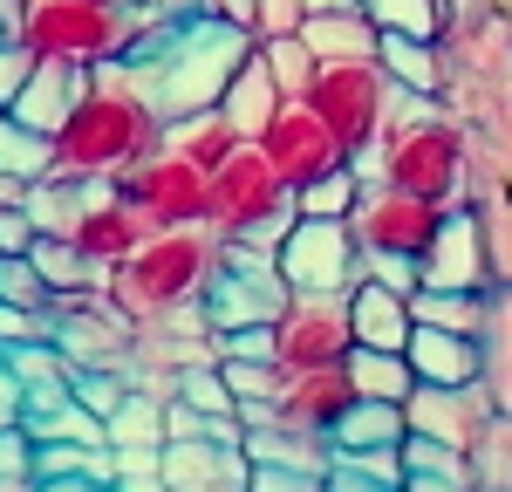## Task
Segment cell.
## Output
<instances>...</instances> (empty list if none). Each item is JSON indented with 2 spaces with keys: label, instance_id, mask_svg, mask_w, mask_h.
Wrapping results in <instances>:
<instances>
[{
  "label": "cell",
  "instance_id": "11",
  "mask_svg": "<svg viewBox=\"0 0 512 492\" xmlns=\"http://www.w3.org/2000/svg\"><path fill=\"white\" fill-rule=\"evenodd\" d=\"M349 349H355L349 294H287V308L274 315V363L280 369L349 363Z\"/></svg>",
  "mask_w": 512,
  "mask_h": 492
},
{
  "label": "cell",
  "instance_id": "16",
  "mask_svg": "<svg viewBox=\"0 0 512 492\" xmlns=\"http://www.w3.org/2000/svg\"><path fill=\"white\" fill-rule=\"evenodd\" d=\"M355 404V383H349V363H328V369H287L280 376V397H274V417L294 424V431H315L328 438Z\"/></svg>",
  "mask_w": 512,
  "mask_h": 492
},
{
  "label": "cell",
  "instance_id": "41",
  "mask_svg": "<svg viewBox=\"0 0 512 492\" xmlns=\"http://www.w3.org/2000/svg\"><path fill=\"white\" fill-rule=\"evenodd\" d=\"M301 21H308V0H253V41L301 35Z\"/></svg>",
  "mask_w": 512,
  "mask_h": 492
},
{
  "label": "cell",
  "instance_id": "19",
  "mask_svg": "<svg viewBox=\"0 0 512 492\" xmlns=\"http://www.w3.org/2000/svg\"><path fill=\"white\" fill-rule=\"evenodd\" d=\"M349 322H355V342H362V349H403L410 328H417V315H410V294H403V287L362 274V281L349 287Z\"/></svg>",
  "mask_w": 512,
  "mask_h": 492
},
{
  "label": "cell",
  "instance_id": "5",
  "mask_svg": "<svg viewBox=\"0 0 512 492\" xmlns=\"http://www.w3.org/2000/svg\"><path fill=\"white\" fill-rule=\"evenodd\" d=\"M144 35H158V28L137 0H28V14H21V48L35 62L103 69V62H123Z\"/></svg>",
  "mask_w": 512,
  "mask_h": 492
},
{
  "label": "cell",
  "instance_id": "45",
  "mask_svg": "<svg viewBox=\"0 0 512 492\" xmlns=\"http://www.w3.org/2000/svg\"><path fill=\"white\" fill-rule=\"evenodd\" d=\"M35 246V219L21 205H0V253H28Z\"/></svg>",
  "mask_w": 512,
  "mask_h": 492
},
{
  "label": "cell",
  "instance_id": "52",
  "mask_svg": "<svg viewBox=\"0 0 512 492\" xmlns=\"http://www.w3.org/2000/svg\"><path fill=\"white\" fill-rule=\"evenodd\" d=\"M328 7H362V0H308V14H328Z\"/></svg>",
  "mask_w": 512,
  "mask_h": 492
},
{
  "label": "cell",
  "instance_id": "3",
  "mask_svg": "<svg viewBox=\"0 0 512 492\" xmlns=\"http://www.w3.org/2000/svg\"><path fill=\"white\" fill-rule=\"evenodd\" d=\"M219 253L226 240L192 219V226H158V233H144V246L117 260L110 274H103V294L117 301L130 322H158V315H185L205 301V287L219 274Z\"/></svg>",
  "mask_w": 512,
  "mask_h": 492
},
{
  "label": "cell",
  "instance_id": "21",
  "mask_svg": "<svg viewBox=\"0 0 512 492\" xmlns=\"http://www.w3.org/2000/svg\"><path fill=\"white\" fill-rule=\"evenodd\" d=\"M301 41L315 48V62H362V55H376L383 28L362 7H328V14H308L301 21Z\"/></svg>",
  "mask_w": 512,
  "mask_h": 492
},
{
  "label": "cell",
  "instance_id": "27",
  "mask_svg": "<svg viewBox=\"0 0 512 492\" xmlns=\"http://www.w3.org/2000/svg\"><path fill=\"white\" fill-rule=\"evenodd\" d=\"M28 260L41 267V281L55 287V294H89V287H103V267L82 253L76 240H55V233H35L28 246Z\"/></svg>",
  "mask_w": 512,
  "mask_h": 492
},
{
  "label": "cell",
  "instance_id": "13",
  "mask_svg": "<svg viewBox=\"0 0 512 492\" xmlns=\"http://www.w3.org/2000/svg\"><path fill=\"white\" fill-rule=\"evenodd\" d=\"M260 151L274 158V171L287 185H308L321 171H335V164H349V151L335 144V130L321 123V110L308 96H280L274 117L260 123Z\"/></svg>",
  "mask_w": 512,
  "mask_h": 492
},
{
  "label": "cell",
  "instance_id": "46",
  "mask_svg": "<svg viewBox=\"0 0 512 492\" xmlns=\"http://www.w3.org/2000/svg\"><path fill=\"white\" fill-rule=\"evenodd\" d=\"M328 492H403V486L369 479V472H342V465H328Z\"/></svg>",
  "mask_w": 512,
  "mask_h": 492
},
{
  "label": "cell",
  "instance_id": "4",
  "mask_svg": "<svg viewBox=\"0 0 512 492\" xmlns=\"http://www.w3.org/2000/svg\"><path fill=\"white\" fill-rule=\"evenodd\" d=\"M355 171L362 178H383V185H403V192L444 205V212L451 205H472V144L451 123V110L417 117V123H390L376 137V151L355 158Z\"/></svg>",
  "mask_w": 512,
  "mask_h": 492
},
{
  "label": "cell",
  "instance_id": "50",
  "mask_svg": "<svg viewBox=\"0 0 512 492\" xmlns=\"http://www.w3.org/2000/svg\"><path fill=\"white\" fill-rule=\"evenodd\" d=\"M35 492H117V486H103V479H41Z\"/></svg>",
  "mask_w": 512,
  "mask_h": 492
},
{
  "label": "cell",
  "instance_id": "39",
  "mask_svg": "<svg viewBox=\"0 0 512 492\" xmlns=\"http://www.w3.org/2000/svg\"><path fill=\"white\" fill-rule=\"evenodd\" d=\"M69 390H76V404L110 417V410L130 397V369H69Z\"/></svg>",
  "mask_w": 512,
  "mask_h": 492
},
{
  "label": "cell",
  "instance_id": "51",
  "mask_svg": "<svg viewBox=\"0 0 512 492\" xmlns=\"http://www.w3.org/2000/svg\"><path fill=\"white\" fill-rule=\"evenodd\" d=\"M21 14H28V0H0V35L21 41Z\"/></svg>",
  "mask_w": 512,
  "mask_h": 492
},
{
  "label": "cell",
  "instance_id": "29",
  "mask_svg": "<svg viewBox=\"0 0 512 492\" xmlns=\"http://www.w3.org/2000/svg\"><path fill=\"white\" fill-rule=\"evenodd\" d=\"M82 192H89V185H76V178H35L28 199H21V212L35 219V233L69 240V233H76V212H82Z\"/></svg>",
  "mask_w": 512,
  "mask_h": 492
},
{
  "label": "cell",
  "instance_id": "49",
  "mask_svg": "<svg viewBox=\"0 0 512 492\" xmlns=\"http://www.w3.org/2000/svg\"><path fill=\"white\" fill-rule=\"evenodd\" d=\"M117 492H171L164 472H117Z\"/></svg>",
  "mask_w": 512,
  "mask_h": 492
},
{
  "label": "cell",
  "instance_id": "10",
  "mask_svg": "<svg viewBox=\"0 0 512 492\" xmlns=\"http://www.w3.org/2000/svg\"><path fill=\"white\" fill-rule=\"evenodd\" d=\"M123 199L144 212V226L158 233V226H192L205 219V199H212V164L185 158L178 144H158L144 164H130L123 178H110Z\"/></svg>",
  "mask_w": 512,
  "mask_h": 492
},
{
  "label": "cell",
  "instance_id": "17",
  "mask_svg": "<svg viewBox=\"0 0 512 492\" xmlns=\"http://www.w3.org/2000/svg\"><path fill=\"white\" fill-rule=\"evenodd\" d=\"M403 356H410V369H417V383H444V390L485 383V335H458V328L417 322L410 342H403Z\"/></svg>",
  "mask_w": 512,
  "mask_h": 492
},
{
  "label": "cell",
  "instance_id": "36",
  "mask_svg": "<svg viewBox=\"0 0 512 492\" xmlns=\"http://www.w3.org/2000/svg\"><path fill=\"white\" fill-rule=\"evenodd\" d=\"M0 171H14V178H48V137L28 130L7 103H0Z\"/></svg>",
  "mask_w": 512,
  "mask_h": 492
},
{
  "label": "cell",
  "instance_id": "42",
  "mask_svg": "<svg viewBox=\"0 0 512 492\" xmlns=\"http://www.w3.org/2000/svg\"><path fill=\"white\" fill-rule=\"evenodd\" d=\"M246 492H328V479L321 472H294V465H253Z\"/></svg>",
  "mask_w": 512,
  "mask_h": 492
},
{
  "label": "cell",
  "instance_id": "40",
  "mask_svg": "<svg viewBox=\"0 0 512 492\" xmlns=\"http://www.w3.org/2000/svg\"><path fill=\"white\" fill-rule=\"evenodd\" d=\"M7 342H55V308L0 301V349H7Z\"/></svg>",
  "mask_w": 512,
  "mask_h": 492
},
{
  "label": "cell",
  "instance_id": "32",
  "mask_svg": "<svg viewBox=\"0 0 512 492\" xmlns=\"http://www.w3.org/2000/svg\"><path fill=\"white\" fill-rule=\"evenodd\" d=\"M355 192H362V171L349 164H335V171H321V178H308V185H294V212L301 219H349Z\"/></svg>",
  "mask_w": 512,
  "mask_h": 492
},
{
  "label": "cell",
  "instance_id": "24",
  "mask_svg": "<svg viewBox=\"0 0 512 492\" xmlns=\"http://www.w3.org/2000/svg\"><path fill=\"white\" fill-rule=\"evenodd\" d=\"M274 103H280V89H274V76H267V62H260V48H253L233 69V82L219 89V110L239 123V137H260V123L274 117Z\"/></svg>",
  "mask_w": 512,
  "mask_h": 492
},
{
  "label": "cell",
  "instance_id": "31",
  "mask_svg": "<svg viewBox=\"0 0 512 492\" xmlns=\"http://www.w3.org/2000/svg\"><path fill=\"white\" fill-rule=\"evenodd\" d=\"M362 14H369L383 35L444 41V28H451V0H362Z\"/></svg>",
  "mask_w": 512,
  "mask_h": 492
},
{
  "label": "cell",
  "instance_id": "33",
  "mask_svg": "<svg viewBox=\"0 0 512 492\" xmlns=\"http://www.w3.org/2000/svg\"><path fill=\"white\" fill-rule=\"evenodd\" d=\"M130 445H164V397H151L144 383H130V397L110 410V451Z\"/></svg>",
  "mask_w": 512,
  "mask_h": 492
},
{
  "label": "cell",
  "instance_id": "9",
  "mask_svg": "<svg viewBox=\"0 0 512 492\" xmlns=\"http://www.w3.org/2000/svg\"><path fill=\"white\" fill-rule=\"evenodd\" d=\"M274 267L287 294H349L362 281V253H355L349 219H287V233L274 246Z\"/></svg>",
  "mask_w": 512,
  "mask_h": 492
},
{
  "label": "cell",
  "instance_id": "7",
  "mask_svg": "<svg viewBox=\"0 0 512 492\" xmlns=\"http://www.w3.org/2000/svg\"><path fill=\"white\" fill-rule=\"evenodd\" d=\"M437 219H444V205L417 199L403 185H383V178H362V192L349 205V233L362 267H417L424 246L437 240Z\"/></svg>",
  "mask_w": 512,
  "mask_h": 492
},
{
  "label": "cell",
  "instance_id": "35",
  "mask_svg": "<svg viewBox=\"0 0 512 492\" xmlns=\"http://www.w3.org/2000/svg\"><path fill=\"white\" fill-rule=\"evenodd\" d=\"M219 376H226V390H233V410L239 404H274L280 397V376L287 369L274 356H219Z\"/></svg>",
  "mask_w": 512,
  "mask_h": 492
},
{
  "label": "cell",
  "instance_id": "44",
  "mask_svg": "<svg viewBox=\"0 0 512 492\" xmlns=\"http://www.w3.org/2000/svg\"><path fill=\"white\" fill-rule=\"evenodd\" d=\"M28 69H35V55H28L14 35H0V103L21 89V76H28Z\"/></svg>",
  "mask_w": 512,
  "mask_h": 492
},
{
  "label": "cell",
  "instance_id": "8",
  "mask_svg": "<svg viewBox=\"0 0 512 492\" xmlns=\"http://www.w3.org/2000/svg\"><path fill=\"white\" fill-rule=\"evenodd\" d=\"M308 103L321 110V123L335 130V144L349 158H369L376 137L390 130V76L376 55L362 62H321L315 82H308Z\"/></svg>",
  "mask_w": 512,
  "mask_h": 492
},
{
  "label": "cell",
  "instance_id": "37",
  "mask_svg": "<svg viewBox=\"0 0 512 492\" xmlns=\"http://www.w3.org/2000/svg\"><path fill=\"white\" fill-rule=\"evenodd\" d=\"M0 369L14 383H48V376H69V356H62V342H7Z\"/></svg>",
  "mask_w": 512,
  "mask_h": 492
},
{
  "label": "cell",
  "instance_id": "34",
  "mask_svg": "<svg viewBox=\"0 0 512 492\" xmlns=\"http://www.w3.org/2000/svg\"><path fill=\"white\" fill-rule=\"evenodd\" d=\"M260 48V62H267V76H274L280 96H308V82H315V48L301 35H267V41H253Z\"/></svg>",
  "mask_w": 512,
  "mask_h": 492
},
{
  "label": "cell",
  "instance_id": "6",
  "mask_svg": "<svg viewBox=\"0 0 512 492\" xmlns=\"http://www.w3.org/2000/svg\"><path fill=\"white\" fill-rule=\"evenodd\" d=\"M294 219V185L274 171V158L260 151V137H239L226 158L212 164V199H205V226L219 240H260L280 246Z\"/></svg>",
  "mask_w": 512,
  "mask_h": 492
},
{
  "label": "cell",
  "instance_id": "43",
  "mask_svg": "<svg viewBox=\"0 0 512 492\" xmlns=\"http://www.w3.org/2000/svg\"><path fill=\"white\" fill-rule=\"evenodd\" d=\"M0 479H35V438L21 424H0Z\"/></svg>",
  "mask_w": 512,
  "mask_h": 492
},
{
  "label": "cell",
  "instance_id": "14",
  "mask_svg": "<svg viewBox=\"0 0 512 492\" xmlns=\"http://www.w3.org/2000/svg\"><path fill=\"white\" fill-rule=\"evenodd\" d=\"M403 417H410V431H424V438H444V445H458V451H478L485 431H492V417H499V404L485 397V383H458V390L417 383V390L403 397Z\"/></svg>",
  "mask_w": 512,
  "mask_h": 492
},
{
  "label": "cell",
  "instance_id": "20",
  "mask_svg": "<svg viewBox=\"0 0 512 492\" xmlns=\"http://www.w3.org/2000/svg\"><path fill=\"white\" fill-rule=\"evenodd\" d=\"M239 451H246L253 465H294V472H321V479H328V465H335V445H328V438L294 431V424H280V417L246 424V431H239Z\"/></svg>",
  "mask_w": 512,
  "mask_h": 492
},
{
  "label": "cell",
  "instance_id": "38",
  "mask_svg": "<svg viewBox=\"0 0 512 492\" xmlns=\"http://www.w3.org/2000/svg\"><path fill=\"white\" fill-rule=\"evenodd\" d=\"M0 301H21V308H55V287L41 281V267L28 253H0Z\"/></svg>",
  "mask_w": 512,
  "mask_h": 492
},
{
  "label": "cell",
  "instance_id": "2",
  "mask_svg": "<svg viewBox=\"0 0 512 492\" xmlns=\"http://www.w3.org/2000/svg\"><path fill=\"white\" fill-rule=\"evenodd\" d=\"M246 55H253L246 28L212 21V14H185V21H164L158 35H144L123 62H130V76L158 96L164 123H171V117H192V110H212Z\"/></svg>",
  "mask_w": 512,
  "mask_h": 492
},
{
  "label": "cell",
  "instance_id": "1",
  "mask_svg": "<svg viewBox=\"0 0 512 492\" xmlns=\"http://www.w3.org/2000/svg\"><path fill=\"white\" fill-rule=\"evenodd\" d=\"M164 144V110L144 82L130 76V62H103L82 103L62 117V130L48 137V178H123L130 164H144Z\"/></svg>",
  "mask_w": 512,
  "mask_h": 492
},
{
  "label": "cell",
  "instance_id": "18",
  "mask_svg": "<svg viewBox=\"0 0 512 492\" xmlns=\"http://www.w3.org/2000/svg\"><path fill=\"white\" fill-rule=\"evenodd\" d=\"M89 76H96V69H76V62H35V69L21 76V89L7 96V110L28 123V130L55 137V130H62V117H69V110L82 103Z\"/></svg>",
  "mask_w": 512,
  "mask_h": 492
},
{
  "label": "cell",
  "instance_id": "53",
  "mask_svg": "<svg viewBox=\"0 0 512 492\" xmlns=\"http://www.w3.org/2000/svg\"><path fill=\"white\" fill-rule=\"evenodd\" d=\"M0 492H35V479H0Z\"/></svg>",
  "mask_w": 512,
  "mask_h": 492
},
{
  "label": "cell",
  "instance_id": "22",
  "mask_svg": "<svg viewBox=\"0 0 512 492\" xmlns=\"http://www.w3.org/2000/svg\"><path fill=\"white\" fill-rule=\"evenodd\" d=\"M376 62H383V76H390L396 89L444 96V82H451L444 48H437V41H424V35H383V41H376Z\"/></svg>",
  "mask_w": 512,
  "mask_h": 492
},
{
  "label": "cell",
  "instance_id": "26",
  "mask_svg": "<svg viewBox=\"0 0 512 492\" xmlns=\"http://www.w3.org/2000/svg\"><path fill=\"white\" fill-rule=\"evenodd\" d=\"M349 383H355V397H390V404H403V397L417 390V369H410L403 349H362V342H355L349 349Z\"/></svg>",
  "mask_w": 512,
  "mask_h": 492
},
{
  "label": "cell",
  "instance_id": "47",
  "mask_svg": "<svg viewBox=\"0 0 512 492\" xmlns=\"http://www.w3.org/2000/svg\"><path fill=\"white\" fill-rule=\"evenodd\" d=\"M198 14H212V21H233L253 35V0H198Z\"/></svg>",
  "mask_w": 512,
  "mask_h": 492
},
{
  "label": "cell",
  "instance_id": "15",
  "mask_svg": "<svg viewBox=\"0 0 512 492\" xmlns=\"http://www.w3.org/2000/svg\"><path fill=\"white\" fill-rule=\"evenodd\" d=\"M144 233H151V226H144V212L123 199L110 178H96V185L82 192V212H76V233H69V240H76L82 253L110 274L117 260H130V253L144 246Z\"/></svg>",
  "mask_w": 512,
  "mask_h": 492
},
{
  "label": "cell",
  "instance_id": "25",
  "mask_svg": "<svg viewBox=\"0 0 512 492\" xmlns=\"http://www.w3.org/2000/svg\"><path fill=\"white\" fill-rule=\"evenodd\" d=\"M410 438V417H403V404H390V397H355L349 417L328 431V445L335 451H362V445H403Z\"/></svg>",
  "mask_w": 512,
  "mask_h": 492
},
{
  "label": "cell",
  "instance_id": "30",
  "mask_svg": "<svg viewBox=\"0 0 512 492\" xmlns=\"http://www.w3.org/2000/svg\"><path fill=\"white\" fill-rule=\"evenodd\" d=\"M21 431L28 438H62V445H110V417L76 404V390H69V404L41 410V417H21Z\"/></svg>",
  "mask_w": 512,
  "mask_h": 492
},
{
  "label": "cell",
  "instance_id": "28",
  "mask_svg": "<svg viewBox=\"0 0 512 492\" xmlns=\"http://www.w3.org/2000/svg\"><path fill=\"white\" fill-rule=\"evenodd\" d=\"M164 144H178V151L198 158V164H219L239 144V123L212 103V110H192V117H171V123H164Z\"/></svg>",
  "mask_w": 512,
  "mask_h": 492
},
{
  "label": "cell",
  "instance_id": "48",
  "mask_svg": "<svg viewBox=\"0 0 512 492\" xmlns=\"http://www.w3.org/2000/svg\"><path fill=\"white\" fill-rule=\"evenodd\" d=\"M403 492H478L472 479H444V472H403Z\"/></svg>",
  "mask_w": 512,
  "mask_h": 492
},
{
  "label": "cell",
  "instance_id": "12",
  "mask_svg": "<svg viewBox=\"0 0 512 492\" xmlns=\"http://www.w3.org/2000/svg\"><path fill=\"white\" fill-rule=\"evenodd\" d=\"M417 287H478V294L499 287L492 226H485L478 205H451V212L437 219V240L424 246V260H417Z\"/></svg>",
  "mask_w": 512,
  "mask_h": 492
},
{
  "label": "cell",
  "instance_id": "23",
  "mask_svg": "<svg viewBox=\"0 0 512 492\" xmlns=\"http://www.w3.org/2000/svg\"><path fill=\"white\" fill-rule=\"evenodd\" d=\"M410 315L437 322V328H458V335H492V294H478V287H417Z\"/></svg>",
  "mask_w": 512,
  "mask_h": 492
}]
</instances>
